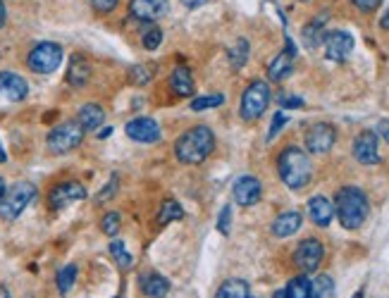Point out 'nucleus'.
Here are the masks:
<instances>
[{
	"instance_id": "f257e3e1",
	"label": "nucleus",
	"mask_w": 389,
	"mask_h": 298,
	"mask_svg": "<svg viewBox=\"0 0 389 298\" xmlns=\"http://www.w3.org/2000/svg\"><path fill=\"white\" fill-rule=\"evenodd\" d=\"M277 172L291 191H301V189H306L308 184H311V177H313L311 158H308V153L304 148L289 146V148H284L282 153H279Z\"/></svg>"
},
{
	"instance_id": "7c9ffc66",
	"label": "nucleus",
	"mask_w": 389,
	"mask_h": 298,
	"mask_svg": "<svg viewBox=\"0 0 389 298\" xmlns=\"http://www.w3.org/2000/svg\"><path fill=\"white\" fill-rule=\"evenodd\" d=\"M74 281H77V265H64L58 272V289H60V294H69Z\"/></svg>"
},
{
	"instance_id": "bb28decb",
	"label": "nucleus",
	"mask_w": 389,
	"mask_h": 298,
	"mask_svg": "<svg viewBox=\"0 0 389 298\" xmlns=\"http://www.w3.org/2000/svg\"><path fill=\"white\" fill-rule=\"evenodd\" d=\"M287 294H289V298H313L311 279H308L306 274H299V277H294V279L289 281V286H287Z\"/></svg>"
},
{
	"instance_id": "4be33fe9",
	"label": "nucleus",
	"mask_w": 389,
	"mask_h": 298,
	"mask_svg": "<svg viewBox=\"0 0 389 298\" xmlns=\"http://www.w3.org/2000/svg\"><path fill=\"white\" fill-rule=\"evenodd\" d=\"M3 94H5V98H8V100L19 103V100L26 98V94H29V84H26V79L19 77V74L8 72V79H5Z\"/></svg>"
},
{
	"instance_id": "4c0bfd02",
	"label": "nucleus",
	"mask_w": 389,
	"mask_h": 298,
	"mask_svg": "<svg viewBox=\"0 0 389 298\" xmlns=\"http://www.w3.org/2000/svg\"><path fill=\"white\" fill-rule=\"evenodd\" d=\"M117 3H120V0H91V5H94V10H96L98 15L112 12V10L117 8Z\"/></svg>"
},
{
	"instance_id": "0eeeda50",
	"label": "nucleus",
	"mask_w": 389,
	"mask_h": 298,
	"mask_svg": "<svg viewBox=\"0 0 389 298\" xmlns=\"http://www.w3.org/2000/svg\"><path fill=\"white\" fill-rule=\"evenodd\" d=\"M270 105V86L266 81L256 79L246 86L244 96H241V105H239V115L246 122H253L268 110Z\"/></svg>"
},
{
	"instance_id": "a18cd8bd",
	"label": "nucleus",
	"mask_w": 389,
	"mask_h": 298,
	"mask_svg": "<svg viewBox=\"0 0 389 298\" xmlns=\"http://www.w3.org/2000/svg\"><path fill=\"white\" fill-rule=\"evenodd\" d=\"M0 298H12V296H10V291H8V286H3V284H0Z\"/></svg>"
},
{
	"instance_id": "9b49d317",
	"label": "nucleus",
	"mask_w": 389,
	"mask_h": 298,
	"mask_svg": "<svg viewBox=\"0 0 389 298\" xmlns=\"http://www.w3.org/2000/svg\"><path fill=\"white\" fill-rule=\"evenodd\" d=\"M354 158L361 165H377L380 162V141L372 129L361 132L354 141Z\"/></svg>"
},
{
	"instance_id": "f3484780",
	"label": "nucleus",
	"mask_w": 389,
	"mask_h": 298,
	"mask_svg": "<svg viewBox=\"0 0 389 298\" xmlns=\"http://www.w3.org/2000/svg\"><path fill=\"white\" fill-rule=\"evenodd\" d=\"M308 215L318 227H327L334 218V203L325 196H313L308 200Z\"/></svg>"
},
{
	"instance_id": "ea45409f",
	"label": "nucleus",
	"mask_w": 389,
	"mask_h": 298,
	"mask_svg": "<svg viewBox=\"0 0 389 298\" xmlns=\"http://www.w3.org/2000/svg\"><path fill=\"white\" fill-rule=\"evenodd\" d=\"M279 105L282 107H301L304 105V98H299V96H279Z\"/></svg>"
},
{
	"instance_id": "7ed1b4c3",
	"label": "nucleus",
	"mask_w": 389,
	"mask_h": 298,
	"mask_svg": "<svg viewBox=\"0 0 389 298\" xmlns=\"http://www.w3.org/2000/svg\"><path fill=\"white\" fill-rule=\"evenodd\" d=\"M334 213H337L344 229H358V227L368 220V213H370L368 196L356 186L339 189L337 198H334Z\"/></svg>"
},
{
	"instance_id": "a878e982",
	"label": "nucleus",
	"mask_w": 389,
	"mask_h": 298,
	"mask_svg": "<svg viewBox=\"0 0 389 298\" xmlns=\"http://www.w3.org/2000/svg\"><path fill=\"white\" fill-rule=\"evenodd\" d=\"M182 218H184V208H182V205L177 203L175 198L163 200V208H160V213H158V222H160V225H170V222L182 220Z\"/></svg>"
},
{
	"instance_id": "1a4fd4ad",
	"label": "nucleus",
	"mask_w": 389,
	"mask_h": 298,
	"mask_svg": "<svg viewBox=\"0 0 389 298\" xmlns=\"http://www.w3.org/2000/svg\"><path fill=\"white\" fill-rule=\"evenodd\" d=\"M322 256H325V248L318 238H306V241L299 243L294 253V263L299 265L301 272H315L322 263Z\"/></svg>"
},
{
	"instance_id": "5701e85b",
	"label": "nucleus",
	"mask_w": 389,
	"mask_h": 298,
	"mask_svg": "<svg viewBox=\"0 0 389 298\" xmlns=\"http://www.w3.org/2000/svg\"><path fill=\"white\" fill-rule=\"evenodd\" d=\"M291 69H294V55H289V53H279V55L268 64V77H270V81H282L289 77Z\"/></svg>"
},
{
	"instance_id": "2eb2a0df",
	"label": "nucleus",
	"mask_w": 389,
	"mask_h": 298,
	"mask_svg": "<svg viewBox=\"0 0 389 298\" xmlns=\"http://www.w3.org/2000/svg\"><path fill=\"white\" fill-rule=\"evenodd\" d=\"M167 10H170V3H167V0H132V3H129L132 17L141 19V21H155V19L165 17Z\"/></svg>"
},
{
	"instance_id": "6e6552de",
	"label": "nucleus",
	"mask_w": 389,
	"mask_h": 298,
	"mask_svg": "<svg viewBox=\"0 0 389 298\" xmlns=\"http://www.w3.org/2000/svg\"><path fill=\"white\" fill-rule=\"evenodd\" d=\"M334 141H337V129L327 122H318L306 132V150L313 155H322L332 148Z\"/></svg>"
},
{
	"instance_id": "423d86ee",
	"label": "nucleus",
	"mask_w": 389,
	"mask_h": 298,
	"mask_svg": "<svg viewBox=\"0 0 389 298\" xmlns=\"http://www.w3.org/2000/svg\"><path fill=\"white\" fill-rule=\"evenodd\" d=\"M62 46L53 41H41L31 48L29 58H26V64H29L31 72L36 74H53L58 67L62 64Z\"/></svg>"
},
{
	"instance_id": "2f4dec72",
	"label": "nucleus",
	"mask_w": 389,
	"mask_h": 298,
	"mask_svg": "<svg viewBox=\"0 0 389 298\" xmlns=\"http://www.w3.org/2000/svg\"><path fill=\"white\" fill-rule=\"evenodd\" d=\"M246 60H248V41L239 39V41H236V46L230 51V62H232V67H234V69H239V67H244V64H246Z\"/></svg>"
},
{
	"instance_id": "f03ea898",
	"label": "nucleus",
	"mask_w": 389,
	"mask_h": 298,
	"mask_svg": "<svg viewBox=\"0 0 389 298\" xmlns=\"http://www.w3.org/2000/svg\"><path fill=\"white\" fill-rule=\"evenodd\" d=\"M215 148V137L205 124L191 127L189 132L182 134L175 143V155L184 165H201V162L213 153Z\"/></svg>"
},
{
	"instance_id": "37998d69",
	"label": "nucleus",
	"mask_w": 389,
	"mask_h": 298,
	"mask_svg": "<svg viewBox=\"0 0 389 298\" xmlns=\"http://www.w3.org/2000/svg\"><path fill=\"white\" fill-rule=\"evenodd\" d=\"M184 8H201V5L205 3V0H180Z\"/></svg>"
},
{
	"instance_id": "4468645a",
	"label": "nucleus",
	"mask_w": 389,
	"mask_h": 298,
	"mask_svg": "<svg viewBox=\"0 0 389 298\" xmlns=\"http://www.w3.org/2000/svg\"><path fill=\"white\" fill-rule=\"evenodd\" d=\"M232 196L239 205H244V208H251V205H256L258 200L263 196V186L261 182H258L256 177L251 175H244L239 177L234 182V189H232Z\"/></svg>"
},
{
	"instance_id": "09e8293b",
	"label": "nucleus",
	"mask_w": 389,
	"mask_h": 298,
	"mask_svg": "<svg viewBox=\"0 0 389 298\" xmlns=\"http://www.w3.org/2000/svg\"><path fill=\"white\" fill-rule=\"evenodd\" d=\"M382 29H389V10L385 12V17H382Z\"/></svg>"
},
{
	"instance_id": "6ab92c4d",
	"label": "nucleus",
	"mask_w": 389,
	"mask_h": 298,
	"mask_svg": "<svg viewBox=\"0 0 389 298\" xmlns=\"http://www.w3.org/2000/svg\"><path fill=\"white\" fill-rule=\"evenodd\" d=\"M103 119H105V110L98 103H86L77 115V122L84 127V132H96L98 127H103Z\"/></svg>"
},
{
	"instance_id": "f8f14e48",
	"label": "nucleus",
	"mask_w": 389,
	"mask_h": 298,
	"mask_svg": "<svg viewBox=\"0 0 389 298\" xmlns=\"http://www.w3.org/2000/svg\"><path fill=\"white\" fill-rule=\"evenodd\" d=\"M354 36L349 34V31H329L325 34V55L329 60H334V62H344V60H349V55L354 53Z\"/></svg>"
},
{
	"instance_id": "8fccbe9b",
	"label": "nucleus",
	"mask_w": 389,
	"mask_h": 298,
	"mask_svg": "<svg viewBox=\"0 0 389 298\" xmlns=\"http://www.w3.org/2000/svg\"><path fill=\"white\" fill-rule=\"evenodd\" d=\"M110 134H112V129L107 127V129H103V132L98 134V137H101V139H105V137H110Z\"/></svg>"
},
{
	"instance_id": "c756f323",
	"label": "nucleus",
	"mask_w": 389,
	"mask_h": 298,
	"mask_svg": "<svg viewBox=\"0 0 389 298\" xmlns=\"http://www.w3.org/2000/svg\"><path fill=\"white\" fill-rule=\"evenodd\" d=\"M225 103V96L220 94H210V96H198V98L191 100V110L193 112H203V110H213V107H220Z\"/></svg>"
},
{
	"instance_id": "c9c22d12",
	"label": "nucleus",
	"mask_w": 389,
	"mask_h": 298,
	"mask_svg": "<svg viewBox=\"0 0 389 298\" xmlns=\"http://www.w3.org/2000/svg\"><path fill=\"white\" fill-rule=\"evenodd\" d=\"M284 124H287V115H284V112H275V117H273V127H270L268 139L273 141L275 137H277V134L284 129Z\"/></svg>"
},
{
	"instance_id": "49530a36",
	"label": "nucleus",
	"mask_w": 389,
	"mask_h": 298,
	"mask_svg": "<svg viewBox=\"0 0 389 298\" xmlns=\"http://www.w3.org/2000/svg\"><path fill=\"white\" fill-rule=\"evenodd\" d=\"M5 191H8V186H5V179L0 177V200H3V196H5Z\"/></svg>"
},
{
	"instance_id": "9d476101",
	"label": "nucleus",
	"mask_w": 389,
	"mask_h": 298,
	"mask_svg": "<svg viewBox=\"0 0 389 298\" xmlns=\"http://www.w3.org/2000/svg\"><path fill=\"white\" fill-rule=\"evenodd\" d=\"M84 198H86V189L79 182H60L51 189V193H48V205H51L53 210H62V208H67V205L77 203V200H84Z\"/></svg>"
},
{
	"instance_id": "473e14b6",
	"label": "nucleus",
	"mask_w": 389,
	"mask_h": 298,
	"mask_svg": "<svg viewBox=\"0 0 389 298\" xmlns=\"http://www.w3.org/2000/svg\"><path fill=\"white\" fill-rule=\"evenodd\" d=\"M141 41H144V48H146V51H158V46L163 43V31H160L155 24H148V26L144 29Z\"/></svg>"
},
{
	"instance_id": "cd10ccee",
	"label": "nucleus",
	"mask_w": 389,
	"mask_h": 298,
	"mask_svg": "<svg viewBox=\"0 0 389 298\" xmlns=\"http://www.w3.org/2000/svg\"><path fill=\"white\" fill-rule=\"evenodd\" d=\"M311 291L313 298H332L334 296V281L329 274H320L311 281Z\"/></svg>"
},
{
	"instance_id": "a211bd4d",
	"label": "nucleus",
	"mask_w": 389,
	"mask_h": 298,
	"mask_svg": "<svg viewBox=\"0 0 389 298\" xmlns=\"http://www.w3.org/2000/svg\"><path fill=\"white\" fill-rule=\"evenodd\" d=\"M301 225H304V218H301V213H296V210H289V213H282L277 220L273 222V234L279 236V238H287L291 234H296V231L301 229Z\"/></svg>"
},
{
	"instance_id": "b1692460",
	"label": "nucleus",
	"mask_w": 389,
	"mask_h": 298,
	"mask_svg": "<svg viewBox=\"0 0 389 298\" xmlns=\"http://www.w3.org/2000/svg\"><path fill=\"white\" fill-rule=\"evenodd\" d=\"M170 86H172V91H175L177 96H193V91H196L191 72H189L187 67H182V64H180V67H175V72H172Z\"/></svg>"
},
{
	"instance_id": "ddd939ff",
	"label": "nucleus",
	"mask_w": 389,
	"mask_h": 298,
	"mask_svg": "<svg viewBox=\"0 0 389 298\" xmlns=\"http://www.w3.org/2000/svg\"><path fill=\"white\" fill-rule=\"evenodd\" d=\"M124 134H127L132 141H139V143H155L160 139V124L150 117H137L132 122H127L124 127Z\"/></svg>"
},
{
	"instance_id": "de8ad7c7",
	"label": "nucleus",
	"mask_w": 389,
	"mask_h": 298,
	"mask_svg": "<svg viewBox=\"0 0 389 298\" xmlns=\"http://www.w3.org/2000/svg\"><path fill=\"white\" fill-rule=\"evenodd\" d=\"M5 24V5H3V0H0V26Z\"/></svg>"
},
{
	"instance_id": "72a5a7b5",
	"label": "nucleus",
	"mask_w": 389,
	"mask_h": 298,
	"mask_svg": "<svg viewBox=\"0 0 389 298\" xmlns=\"http://www.w3.org/2000/svg\"><path fill=\"white\" fill-rule=\"evenodd\" d=\"M101 229H103V234H107V236H117V231L122 229L120 213H107L105 218L101 220Z\"/></svg>"
},
{
	"instance_id": "c85d7f7f",
	"label": "nucleus",
	"mask_w": 389,
	"mask_h": 298,
	"mask_svg": "<svg viewBox=\"0 0 389 298\" xmlns=\"http://www.w3.org/2000/svg\"><path fill=\"white\" fill-rule=\"evenodd\" d=\"M110 256L115 258V263H117V268L120 270H129L134 265V260L132 256H129V251H127V246H124L122 241H110Z\"/></svg>"
},
{
	"instance_id": "c03bdc74",
	"label": "nucleus",
	"mask_w": 389,
	"mask_h": 298,
	"mask_svg": "<svg viewBox=\"0 0 389 298\" xmlns=\"http://www.w3.org/2000/svg\"><path fill=\"white\" fill-rule=\"evenodd\" d=\"M273 298H289V294H287V289H279V291H275Z\"/></svg>"
},
{
	"instance_id": "e433bc0d",
	"label": "nucleus",
	"mask_w": 389,
	"mask_h": 298,
	"mask_svg": "<svg viewBox=\"0 0 389 298\" xmlns=\"http://www.w3.org/2000/svg\"><path fill=\"white\" fill-rule=\"evenodd\" d=\"M115 191H117V175H112V177H110V184H107V186L103 189L98 196H96V203H105L107 198L115 196Z\"/></svg>"
},
{
	"instance_id": "f704fd0d",
	"label": "nucleus",
	"mask_w": 389,
	"mask_h": 298,
	"mask_svg": "<svg viewBox=\"0 0 389 298\" xmlns=\"http://www.w3.org/2000/svg\"><path fill=\"white\" fill-rule=\"evenodd\" d=\"M129 77H132L134 84H146V81H150V77H153V69H150V67H141V64H137V67L129 69Z\"/></svg>"
},
{
	"instance_id": "79ce46f5",
	"label": "nucleus",
	"mask_w": 389,
	"mask_h": 298,
	"mask_svg": "<svg viewBox=\"0 0 389 298\" xmlns=\"http://www.w3.org/2000/svg\"><path fill=\"white\" fill-rule=\"evenodd\" d=\"M375 134H380V137L389 143V119H382V122L377 124V132Z\"/></svg>"
},
{
	"instance_id": "3c124183",
	"label": "nucleus",
	"mask_w": 389,
	"mask_h": 298,
	"mask_svg": "<svg viewBox=\"0 0 389 298\" xmlns=\"http://www.w3.org/2000/svg\"><path fill=\"white\" fill-rule=\"evenodd\" d=\"M5 160H8V153H5V148L0 146V162H5Z\"/></svg>"
},
{
	"instance_id": "aec40b11",
	"label": "nucleus",
	"mask_w": 389,
	"mask_h": 298,
	"mask_svg": "<svg viewBox=\"0 0 389 298\" xmlns=\"http://www.w3.org/2000/svg\"><path fill=\"white\" fill-rule=\"evenodd\" d=\"M141 291L148 298H165L170 294V281L158 272H148L141 277Z\"/></svg>"
},
{
	"instance_id": "dca6fc26",
	"label": "nucleus",
	"mask_w": 389,
	"mask_h": 298,
	"mask_svg": "<svg viewBox=\"0 0 389 298\" xmlns=\"http://www.w3.org/2000/svg\"><path fill=\"white\" fill-rule=\"evenodd\" d=\"M91 79V64L84 55H72L69 58V69H67V84L72 89H84Z\"/></svg>"
},
{
	"instance_id": "603ef678",
	"label": "nucleus",
	"mask_w": 389,
	"mask_h": 298,
	"mask_svg": "<svg viewBox=\"0 0 389 298\" xmlns=\"http://www.w3.org/2000/svg\"><path fill=\"white\" fill-rule=\"evenodd\" d=\"M354 298H363V289H361V291H356Z\"/></svg>"
},
{
	"instance_id": "393cba45",
	"label": "nucleus",
	"mask_w": 389,
	"mask_h": 298,
	"mask_svg": "<svg viewBox=\"0 0 389 298\" xmlns=\"http://www.w3.org/2000/svg\"><path fill=\"white\" fill-rule=\"evenodd\" d=\"M215 298H251V296H248V284L244 279H227L218 289Z\"/></svg>"
},
{
	"instance_id": "20e7f679",
	"label": "nucleus",
	"mask_w": 389,
	"mask_h": 298,
	"mask_svg": "<svg viewBox=\"0 0 389 298\" xmlns=\"http://www.w3.org/2000/svg\"><path fill=\"white\" fill-rule=\"evenodd\" d=\"M36 198V186L29 182H17L5 191L3 200H0V218L5 222H15L34 203Z\"/></svg>"
},
{
	"instance_id": "58836bf2",
	"label": "nucleus",
	"mask_w": 389,
	"mask_h": 298,
	"mask_svg": "<svg viewBox=\"0 0 389 298\" xmlns=\"http://www.w3.org/2000/svg\"><path fill=\"white\" fill-rule=\"evenodd\" d=\"M230 222H232V208L230 205H225L223 213H220V220H218V229L223 231L225 236L230 234Z\"/></svg>"
},
{
	"instance_id": "a19ab883",
	"label": "nucleus",
	"mask_w": 389,
	"mask_h": 298,
	"mask_svg": "<svg viewBox=\"0 0 389 298\" xmlns=\"http://www.w3.org/2000/svg\"><path fill=\"white\" fill-rule=\"evenodd\" d=\"M354 3H356V8H361L363 12H372L382 0H354Z\"/></svg>"
},
{
	"instance_id": "412c9836",
	"label": "nucleus",
	"mask_w": 389,
	"mask_h": 298,
	"mask_svg": "<svg viewBox=\"0 0 389 298\" xmlns=\"http://www.w3.org/2000/svg\"><path fill=\"white\" fill-rule=\"evenodd\" d=\"M325 21H327V12L320 15V17H315L313 21H308V24L304 26V43L308 48H318L320 43H325Z\"/></svg>"
},
{
	"instance_id": "39448f33",
	"label": "nucleus",
	"mask_w": 389,
	"mask_h": 298,
	"mask_svg": "<svg viewBox=\"0 0 389 298\" xmlns=\"http://www.w3.org/2000/svg\"><path fill=\"white\" fill-rule=\"evenodd\" d=\"M84 127L77 122V119H67V122L58 124L55 129H53L51 134H48L46 143H48V150L55 155H64L69 153V150L79 148L84 141Z\"/></svg>"
}]
</instances>
